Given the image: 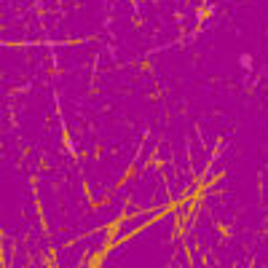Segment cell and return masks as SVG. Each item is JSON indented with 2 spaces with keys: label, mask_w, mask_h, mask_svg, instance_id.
<instances>
[{
  "label": "cell",
  "mask_w": 268,
  "mask_h": 268,
  "mask_svg": "<svg viewBox=\"0 0 268 268\" xmlns=\"http://www.w3.org/2000/svg\"><path fill=\"white\" fill-rule=\"evenodd\" d=\"M239 67L244 70V73H252L255 70V56L252 54H241L239 56Z\"/></svg>",
  "instance_id": "1"
}]
</instances>
